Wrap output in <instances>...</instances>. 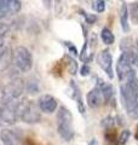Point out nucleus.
I'll return each mask as SVG.
<instances>
[{
    "label": "nucleus",
    "mask_w": 138,
    "mask_h": 145,
    "mask_svg": "<svg viewBox=\"0 0 138 145\" xmlns=\"http://www.w3.org/2000/svg\"><path fill=\"white\" fill-rule=\"evenodd\" d=\"M7 91H9V94H10L11 98L20 97L21 93H22V91H23V82H22V80H20V79L13 80L12 82L10 84V86L7 87Z\"/></svg>",
    "instance_id": "nucleus-12"
},
{
    "label": "nucleus",
    "mask_w": 138,
    "mask_h": 145,
    "mask_svg": "<svg viewBox=\"0 0 138 145\" xmlns=\"http://www.w3.org/2000/svg\"><path fill=\"white\" fill-rule=\"evenodd\" d=\"M70 86L73 91H74V94H73V97H74V99L78 103V109H79V111L81 112V114H85V108H84V103H82V98H81V93H80V89L79 87L74 84V81H70Z\"/></svg>",
    "instance_id": "nucleus-14"
},
{
    "label": "nucleus",
    "mask_w": 138,
    "mask_h": 145,
    "mask_svg": "<svg viewBox=\"0 0 138 145\" xmlns=\"http://www.w3.org/2000/svg\"><path fill=\"white\" fill-rule=\"evenodd\" d=\"M127 7H128V15L131 16L133 23L138 24V1L130 4V6Z\"/></svg>",
    "instance_id": "nucleus-16"
},
{
    "label": "nucleus",
    "mask_w": 138,
    "mask_h": 145,
    "mask_svg": "<svg viewBox=\"0 0 138 145\" xmlns=\"http://www.w3.org/2000/svg\"><path fill=\"white\" fill-rule=\"evenodd\" d=\"M130 116L135 117V119H138V103H137V106H136V109H135V110L132 111V114H131Z\"/></svg>",
    "instance_id": "nucleus-26"
},
{
    "label": "nucleus",
    "mask_w": 138,
    "mask_h": 145,
    "mask_svg": "<svg viewBox=\"0 0 138 145\" xmlns=\"http://www.w3.org/2000/svg\"><path fill=\"white\" fill-rule=\"evenodd\" d=\"M20 0H0V18L7 15H15L21 10Z\"/></svg>",
    "instance_id": "nucleus-6"
},
{
    "label": "nucleus",
    "mask_w": 138,
    "mask_h": 145,
    "mask_svg": "<svg viewBox=\"0 0 138 145\" xmlns=\"http://www.w3.org/2000/svg\"><path fill=\"white\" fill-rule=\"evenodd\" d=\"M66 45L68 46V48H69V51L70 52H73V54H76L78 53V51H76V48L73 46V45H70V42H66Z\"/></svg>",
    "instance_id": "nucleus-25"
},
{
    "label": "nucleus",
    "mask_w": 138,
    "mask_h": 145,
    "mask_svg": "<svg viewBox=\"0 0 138 145\" xmlns=\"http://www.w3.org/2000/svg\"><path fill=\"white\" fill-rule=\"evenodd\" d=\"M13 62L17 67L18 70L23 72H27L32 69L33 67V58H32V53L29 52L28 48L18 46L13 51Z\"/></svg>",
    "instance_id": "nucleus-3"
},
{
    "label": "nucleus",
    "mask_w": 138,
    "mask_h": 145,
    "mask_svg": "<svg viewBox=\"0 0 138 145\" xmlns=\"http://www.w3.org/2000/svg\"><path fill=\"white\" fill-rule=\"evenodd\" d=\"M89 145H98V143H97V140H96V139H92L91 142L89 143Z\"/></svg>",
    "instance_id": "nucleus-27"
},
{
    "label": "nucleus",
    "mask_w": 138,
    "mask_h": 145,
    "mask_svg": "<svg viewBox=\"0 0 138 145\" xmlns=\"http://www.w3.org/2000/svg\"><path fill=\"white\" fill-rule=\"evenodd\" d=\"M121 96L124 105H125L127 112L131 115L138 103V79L136 76L127 80L125 85L121 87Z\"/></svg>",
    "instance_id": "nucleus-1"
},
{
    "label": "nucleus",
    "mask_w": 138,
    "mask_h": 145,
    "mask_svg": "<svg viewBox=\"0 0 138 145\" xmlns=\"http://www.w3.org/2000/svg\"><path fill=\"white\" fill-rule=\"evenodd\" d=\"M93 7L97 12H103L105 10V1L104 0H96Z\"/></svg>",
    "instance_id": "nucleus-19"
},
{
    "label": "nucleus",
    "mask_w": 138,
    "mask_h": 145,
    "mask_svg": "<svg viewBox=\"0 0 138 145\" xmlns=\"http://www.w3.org/2000/svg\"><path fill=\"white\" fill-rule=\"evenodd\" d=\"M130 131L128 129H125V131H122L121 134L119 135V138H118V144H120V145H124V144H126V142L128 140V138H130Z\"/></svg>",
    "instance_id": "nucleus-18"
},
{
    "label": "nucleus",
    "mask_w": 138,
    "mask_h": 145,
    "mask_svg": "<svg viewBox=\"0 0 138 145\" xmlns=\"http://www.w3.org/2000/svg\"><path fill=\"white\" fill-rule=\"evenodd\" d=\"M101 38H102L103 42H104L105 45H112V44L114 42V40H115L114 34H113L112 31H110V29H108V28H103V29H102V33H101Z\"/></svg>",
    "instance_id": "nucleus-15"
},
{
    "label": "nucleus",
    "mask_w": 138,
    "mask_h": 145,
    "mask_svg": "<svg viewBox=\"0 0 138 145\" xmlns=\"http://www.w3.org/2000/svg\"><path fill=\"white\" fill-rule=\"evenodd\" d=\"M113 125H114V119H113V117H108V119L103 120V126H105L107 128L112 127Z\"/></svg>",
    "instance_id": "nucleus-22"
},
{
    "label": "nucleus",
    "mask_w": 138,
    "mask_h": 145,
    "mask_svg": "<svg viewBox=\"0 0 138 145\" xmlns=\"http://www.w3.org/2000/svg\"><path fill=\"white\" fill-rule=\"evenodd\" d=\"M38 105H39V109L43 112L51 114V112L56 111L57 101L52 96H50V94H43V96L38 99Z\"/></svg>",
    "instance_id": "nucleus-7"
},
{
    "label": "nucleus",
    "mask_w": 138,
    "mask_h": 145,
    "mask_svg": "<svg viewBox=\"0 0 138 145\" xmlns=\"http://www.w3.org/2000/svg\"><path fill=\"white\" fill-rule=\"evenodd\" d=\"M0 139L3 142V145H21L18 135L11 129H3L0 132Z\"/></svg>",
    "instance_id": "nucleus-9"
},
{
    "label": "nucleus",
    "mask_w": 138,
    "mask_h": 145,
    "mask_svg": "<svg viewBox=\"0 0 138 145\" xmlns=\"http://www.w3.org/2000/svg\"><path fill=\"white\" fill-rule=\"evenodd\" d=\"M97 87L101 91V93H102V96H103V99L105 102H109L110 99L113 98V96H114V88L112 87V85H109V84L105 82V81H102V80L98 79Z\"/></svg>",
    "instance_id": "nucleus-11"
},
{
    "label": "nucleus",
    "mask_w": 138,
    "mask_h": 145,
    "mask_svg": "<svg viewBox=\"0 0 138 145\" xmlns=\"http://www.w3.org/2000/svg\"><path fill=\"white\" fill-rule=\"evenodd\" d=\"M84 17H85V20L89 24H92L97 21V17H96L95 15H90V13H86V12H84Z\"/></svg>",
    "instance_id": "nucleus-21"
},
{
    "label": "nucleus",
    "mask_w": 138,
    "mask_h": 145,
    "mask_svg": "<svg viewBox=\"0 0 138 145\" xmlns=\"http://www.w3.org/2000/svg\"><path fill=\"white\" fill-rule=\"evenodd\" d=\"M57 129L59 135L69 142L74 137V129H73V116L67 108L61 106L57 111Z\"/></svg>",
    "instance_id": "nucleus-2"
},
{
    "label": "nucleus",
    "mask_w": 138,
    "mask_h": 145,
    "mask_svg": "<svg viewBox=\"0 0 138 145\" xmlns=\"http://www.w3.org/2000/svg\"><path fill=\"white\" fill-rule=\"evenodd\" d=\"M120 23H121L122 30L127 33L130 30V25H128V7L125 3L120 7Z\"/></svg>",
    "instance_id": "nucleus-13"
},
{
    "label": "nucleus",
    "mask_w": 138,
    "mask_h": 145,
    "mask_svg": "<svg viewBox=\"0 0 138 145\" xmlns=\"http://www.w3.org/2000/svg\"><path fill=\"white\" fill-rule=\"evenodd\" d=\"M116 74H118V78L119 80L121 81H126L130 80L131 78L135 76V71H133V68H132V64L130 59H128L127 54L124 52L118 59V63H116Z\"/></svg>",
    "instance_id": "nucleus-5"
},
{
    "label": "nucleus",
    "mask_w": 138,
    "mask_h": 145,
    "mask_svg": "<svg viewBox=\"0 0 138 145\" xmlns=\"http://www.w3.org/2000/svg\"><path fill=\"white\" fill-rule=\"evenodd\" d=\"M135 137H136V139L138 140V126H137V131H136V134H135Z\"/></svg>",
    "instance_id": "nucleus-28"
},
{
    "label": "nucleus",
    "mask_w": 138,
    "mask_h": 145,
    "mask_svg": "<svg viewBox=\"0 0 138 145\" xmlns=\"http://www.w3.org/2000/svg\"><path fill=\"white\" fill-rule=\"evenodd\" d=\"M86 99H87V104H89L90 108H98L104 101L102 93H101V91L98 89V87L91 89L90 92L87 93Z\"/></svg>",
    "instance_id": "nucleus-10"
},
{
    "label": "nucleus",
    "mask_w": 138,
    "mask_h": 145,
    "mask_svg": "<svg viewBox=\"0 0 138 145\" xmlns=\"http://www.w3.org/2000/svg\"><path fill=\"white\" fill-rule=\"evenodd\" d=\"M98 63H99L101 68L108 74L109 78L113 79L114 78V74H113V57H112V54H110V52L108 51V50L102 51L99 53Z\"/></svg>",
    "instance_id": "nucleus-8"
},
{
    "label": "nucleus",
    "mask_w": 138,
    "mask_h": 145,
    "mask_svg": "<svg viewBox=\"0 0 138 145\" xmlns=\"http://www.w3.org/2000/svg\"><path fill=\"white\" fill-rule=\"evenodd\" d=\"M67 59V68H68V71L70 72L72 75H74L75 72H76V70H78V64H76V62L73 59V58H70V57H67L66 58Z\"/></svg>",
    "instance_id": "nucleus-17"
},
{
    "label": "nucleus",
    "mask_w": 138,
    "mask_h": 145,
    "mask_svg": "<svg viewBox=\"0 0 138 145\" xmlns=\"http://www.w3.org/2000/svg\"><path fill=\"white\" fill-rule=\"evenodd\" d=\"M17 112H20L22 121L27 122V123H35V122L40 121V114L38 109L30 101H27L17 105Z\"/></svg>",
    "instance_id": "nucleus-4"
},
{
    "label": "nucleus",
    "mask_w": 138,
    "mask_h": 145,
    "mask_svg": "<svg viewBox=\"0 0 138 145\" xmlns=\"http://www.w3.org/2000/svg\"><path fill=\"white\" fill-rule=\"evenodd\" d=\"M80 72H81V75H82V76L89 75V74H90V67H89V65H84V67L81 68Z\"/></svg>",
    "instance_id": "nucleus-24"
},
{
    "label": "nucleus",
    "mask_w": 138,
    "mask_h": 145,
    "mask_svg": "<svg viewBox=\"0 0 138 145\" xmlns=\"http://www.w3.org/2000/svg\"><path fill=\"white\" fill-rule=\"evenodd\" d=\"M4 51H5V41H4V38L0 35V57L4 54Z\"/></svg>",
    "instance_id": "nucleus-23"
},
{
    "label": "nucleus",
    "mask_w": 138,
    "mask_h": 145,
    "mask_svg": "<svg viewBox=\"0 0 138 145\" xmlns=\"http://www.w3.org/2000/svg\"><path fill=\"white\" fill-rule=\"evenodd\" d=\"M105 138H107L109 142H115L116 139V133H115V129H108L107 133H105Z\"/></svg>",
    "instance_id": "nucleus-20"
}]
</instances>
